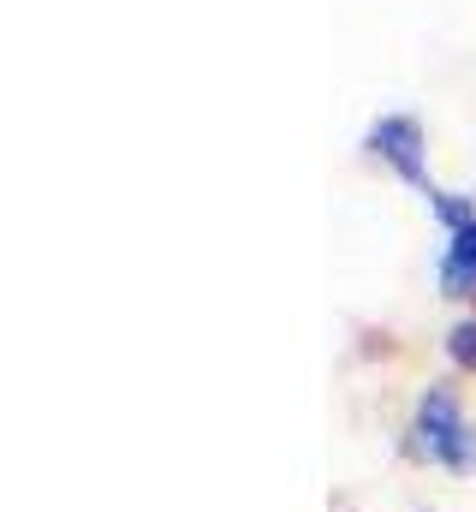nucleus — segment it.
<instances>
[{"mask_svg":"<svg viewBox=\"0 0 476 512\" xmlns=\"http://www.w3.org/2000/svg\"><path fill=\"white\" fill-rule=\"evenodd\" d=\"M441 292L447 298H471L476 292V221L453 233V245L441 251Z\"/></svg>","mask_w":476,"mask_h":512,"instance_id":"3","label":"nucleus"},{"mask_svg":"<svg viewBox=\"0 0 476 512\" xmlns=\"http://www.w3.org/2000/svg\"><path fill=\"white\" fill-rule=\"evenodd\" d=\"M411 447H417V459H429V465H441L453 477H471L476 471V429L465 417V405L453 399V387H423L417 393Z\"/></svg>","mask_w":476,"mask_h":512,"instance_id":"1","label":"nucleus"},{"mask_svg":"<svg viewBox=\"0 0 476 512\" xmlns=\"http://www.w3.org/2000/svg\"><path fill=\"white\" fill-rule=\"evenodd\" d=\"M369 149L405 179V185H429V167H423V126L405 120V114H387L381 126L369 131Z\"/></svg>","mask_w":476,"mask_h":512,"instance_id":"2","label":"nucleus"},{"mask_svg":"<svg viewBox=\"0 0 476 512\" xmlns=\"http://www.w3.org/2000/svg\"><path fill=\"white\" fill-rule=\"evenodd\" d=\"M453 358H459L465 370H476V322H459V328H453Z\"/></svg>","mask_w":476,"mask_h":512,"instance_id":"4","label":"nucleus"}]
</instances>
